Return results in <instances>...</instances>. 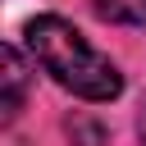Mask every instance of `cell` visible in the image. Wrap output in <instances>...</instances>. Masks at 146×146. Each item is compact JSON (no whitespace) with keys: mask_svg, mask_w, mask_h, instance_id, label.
I'll list each match as a JSON object with an SVG mask.
<instances>
[{"mask_svg":"<svg viewBox=\"0 0 146 146\" xmlns=\"http://www.w3.org/2000/svg\"><path fill=\"white\" fill-rule=\"evenodd\" d=\"M27 50L59 87H68L82 100H114L123 91V73L100 50H91L87 36L59 14H41L27 23Z\"/></svg>","mask_w":146,"mask_h":146,"instance_id":"obj_1","label":"cell"},{"mask_svg":"<svg viewBox=\"0 0 146 146\" xmlns=\"http://www.w3.org/2000/svg\"><path fill=\"white\" fill-rule=\"evenodd\" d=\"M0 59H5V123H14L23 114V96H27V68L14 46H5Z\"/></svg>","mask_w":146,"mask_h":146,"instance_id":"obj_2","label":"cell"},{"mask_svg":"<svg viewBox=\"0 0 146 146\" xmlns=\"http://www.w3.org/2000/svg\"><path fill=\"white\" fill-rule=\"evenodd\" d=\"M100 18L110 23H128V27H146V0H91Z\"/></svg>","mask_w":146,"mask_h":146,"instance_id":"obj_3","label":"cell"},{"mask_svg":"<svg viewBox=\"0 0 146 146\" xmlns=\"http://www.w3.org/2000/svg\"><path fill=\"white\" fill-rule=\"evenodd\" d=\"M68 137H78V146H105V128L91 123V119H82V114L68 119Z\"/></svg>","mask_w":146,"mask_h":146,"instance_id":"obj_4","label":"cell"},{"mask_svg":"<svg viewBox=\"0 0 146 146\" xmlns=\"http://www.w3.org/2000/svg\"><path fill=\"white\" fill-rule=\"evenodd\" d=\"M137 132H141V146H146V105H141V119H137Z\"/></svg>","mask_w":146,"mask_h":146,"instance_id":"obj_5","label":"cell"}]
</instances>
